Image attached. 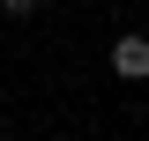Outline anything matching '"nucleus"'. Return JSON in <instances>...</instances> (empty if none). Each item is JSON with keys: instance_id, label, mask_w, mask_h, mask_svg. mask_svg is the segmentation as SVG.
Wrapping results in <instances>:
<instances>
[{"instance_id": "1", "label": "nucleus", "mask_w": 149, "mask_h": 141, "mask_svg": "<svg viewBox=\"0 0 149 141\" xmlns=\"http://www.w3.org/2000/svg\"><path fill=\"white\" fill-rule=\"evenodd\" d=\"M112 74L119 82H149V37H119L112 45Z\"/></svg>"}, {"instance_id": "2", "label": "nucleus", "mask_w": 149, "mask_h": 141, "mask_svg": "<svg viewBox=\"0 0 149 141\" xmlns=\"http://www.w3.org/2000/svg\"><path fill=\"white\" fill-rule=\"evenodd\" d=\"M0 8H8V15H30V8H37V0H0Z\"/></svg>"}]
</instances>
